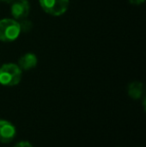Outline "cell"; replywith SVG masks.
Instances as JSON below:
<instances>
[{"label": "cell", "mask_w": 146, "mask_h": 147, "mask_svg": "<svg viewBox=\"0 0 146 147\" xmlns=\"http://www.w3.org/2000/svg\"><path fill=\"white\" fill-rule=\"evenodd\" d=\"M19 25H20V30H21V32H29L30 30L32 29V27H33V24H32V22L30 21V20H28L27 18H25V19H22V20H19Z\"/></svg>", "instance_id": "obj_8"}, {"label": "cell", "mask_w": 146, "mask_h": 147, "mask_svg": "<svg viewBox=\"0 0 146 147\" xmlns=\"http://www.w3.org/2000/svg\"><path fill=\"white\" fill-rule=\"evenodd\" d=\"M22 70L15 63H5L0 66V84L3 86H15L20 83Z\"/></svg>", "instance_id": "obj_1"}, {"label": "cell", "mask_w": 146, "mask_h": 147, "mask_svg": "<svg viewBox=\"0 0 146 147\" xmlns=\"http://www.w3.org/2000/svg\"><path fill=\"white\" fill-rule=\"evenodd\" d=\"M37 56L34 53L28 52L23 54L18 60V64L17 65L21 68L22 71H28V70L33 69L34 67H36L37 65Z\"/></svg>", "instance_id": "obj_6"}, {"label": "cell", "mask_w": 146, "mask_h": 147, "mask_svg": "<svg viewBox=\"0 0 146 147\" xmlns=\"http://www.w3.org/2000/svg\"><path fill=\"white\" fill-rule=\"evenodd\" d=\"M16 136V127L10 121L0 119V142L10 143Z\"/></svg>", "instance_id": "obj_5"}, {"label": "cell", "mask_w": 146, "mask_h": 147, "mask_svg": "<svg viewBox=\"0 0 146 147\" xmlns=\"http://www.w3.org/2000/svg\"><path fill=\"white\" fill-rule=\"evenodd\" d=\"M13 147H34L30 143L29 141H26V140H22V141H19L18 143H16Z\"/></svg>", "instance_id": "obj_9"}, {"label": "cell", "mask_w": 146, "mask_h": 147, "mask_svg": "<svg viewBox=\"0 0 146 147\" xmlns=\"http://www.w3.org/2000/svg\"><path fill=\"white\" fill-rule=\"evenodd\" d=\"M1 2H5V3H11L13 0H0Z\"/></svg>", "instance_id": "obj_11"}, {"label": "cell", "mask_w": 146, "mask_h": 147, "mask_svg": "<svg viewBox=\"0 0 146 147\" xmlns=\"http://www.w3.org/2000/svg\"><path fill=\"white\" fill-rule=\"evenodd\" d=\"M44 12L52 16L63 15L68 9L69 0H39Z\"/></svg>", "instance_id": "obj_3"}, {"label": "cell", "mask_w": 146, "mask_h": 147, "mask_svg": "<svg viewBox=\"0 0 146 147\" xmlns=\"http://www.w3.org/2000/svg\"><path fill=\"white\" fill-rule=\"evenodd\" d=\"M129 3L134 4V5H140V4L144 3L145 0H128Z\"/></svg>", "instance_id": "obj_10"}, {"label": "cell", "mask_w": 146, "mask_h": 147, "mask_svg": "<svg viewBox=\"0 0 146 147\" xmlns=\"http://www.w3.org/2000/svg\"><path fill=\"white\" fill-rule=\"evenodd\" d=\"M144 93V87H143L142 82L139 81H133L128 84L127 86V94L132 99H140L143 96Z\"/></svg>", "instance_id": "obj_7"}, {"label": "cell", "mask_w": 146, "mask_h": 147, "mask_svg": "<svg viewBox=\"0 0 146 147\" xmlns=\"http://www.w3.org/2000/svg\"><path fill=\"white\" fill-rule=\"evenodd\" d=\"M20 30L19 22L11 18H4L0 20V41L2 42H13L19 37Z\"/></svg>", "instance_id": "obj_2"}, {"label": "cell", "mask_w": 146, "mask_h": 147, "mask_svg": "<svg viewBox=\"0 0 146 147\" xmlns=\"http://www.w3.org/2000/svg\"><path fill=\"white\" fill-rule=\"evenodd\" d=\"M11 15L13 19L22 20L28 17L30 12V4L28 0H13L11 2V7H10Z\"/></svg>", "instance_id": "obj_4"}]
</instances>
